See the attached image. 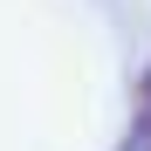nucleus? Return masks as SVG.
Instances as JSON below:
<instances>
[{"mask_svg": "<svg viewBox=\"0 0 151 151\" xmlns=\"http://www.w3.org/2000/svg\"><path fill=\"white\" fill-rule=\"evenodd\" d=\"M137 144L151 151V69H144V83H137Z\"/></svg>", "mask_w": 151, "mask_h": 151, "instance_id": "nucleus-1", "label": "nucleus"}]
</instances>
